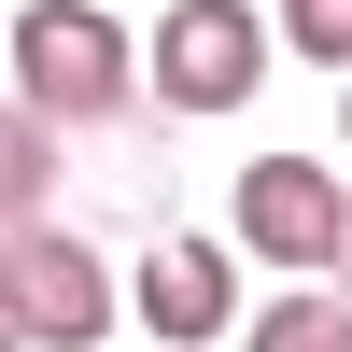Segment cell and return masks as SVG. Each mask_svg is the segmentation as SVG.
<instances>
[{"label":"cell","instance_id":"obj_2","mask_svg":"<svg viewBox=\"0 0 352 352\" xmlns=\"http://www.w3.org/2000/svg\"><path fill=\"white\" fill-rule=\"evenodd\" d=\"M0 296H14V352H99L113 338V268L85 240H56V226H14L0 240Z\"/></svg>","mask_w":352,"mask_h":352},{"label":"cell","instance_id":"obj_5","mask_svg":"<svg viewBox=\"0 0 352 352\" xmlns=\"http://www.w3.org/2000/svg\"><path fill=\"white\" fill-rule=\"evenodd\" d=\"M127 310H141L169 352H212V338H240V254H212V240H169V254H141Z\"/></svg>","mask_w":352,"mask_h":352},{"label":"cell","instance_id":"obj_9","mask_svg":"<svg viewBox=\"0 0 352 352\" xmlns=\"http://www.w3.org/2000/svg\"><path fill=\"white\" fill-rule=\"evenodd\" d=\"M324 282L352 296V184H338V254H324Z\"/></svg>","mask_w":352,"mask_h":352},{"label":"cell","instance_id":"obj_10","mask_svg":"<svg viewBox=\"0 0 352 352\" xmlns=\"http://www.w3.org/2000/svg\"><path fill=\"white\" fill-rule=\"evenodd\" d=\"M0 352H14V296H0Z\"/></svg>","mask_w":352,"mask_h":352},{"label":"cell","instance_id":"obj_8","mask_svg":"<svg viewBox=\"0 0 352 352\" xmlns=\"http://www.w3.org/2000/svg\"><path fill=\"white\" fill-rule=\"evenodd\" d=\"M282 43L310 71H352V0H282Z\"/></svg>","mask_w":352,"mask_h":352},{"label":"cell","instance_id":"obj_6","mask_svg":"<svg viewBox=\"0 0 352 352\" xmlns=\"http://www.w3.org/2000/svg\"><path fill=\"white\" fill-rule=\"evenodd\" d=\"M43 197H56V127L0 99V240H14V226H43Z\"/></svg>","mask_w":352,"mask_h":352},{"label":"cell","instance_id":"obj_3","mask_svg":"<svg viewBox=\"0 0 352 352\" xmlns=\"http://www.w3.org/2000/svg\"><path fill=\"white\" fill-rule=\"evenodd\" d=\"M268 85V14L254 0H169L155 28V99L169 113H240Z\"/></svg>","mask_w":352,"mask_h":352},{"label":"cell","instance_id":"obj_1","mask_svg":"<svg viewBox=\"0 0 352 352\" xmlns=\"http://www.w3.org/2000/svg\"><path fill=\"white\" fill-rule=\"evenodd\" d=\"M0 43H14V113H43L56 141H71V127H113L127 85H141L127 28H113L99 0H43V14H14Z\"/></svg>","mask_w":352,"mask_h":352},{"label":"cell","instance_id":"obj_7","mask_svg":"<svg viewBox=\"0 0 352 352\" xmlns=\"http://www.w3.org/2000/svg\"><path fill=\"white\" fill-rule=\"evenodd\" d=\"M240 352H352V296H338V282H324V296L296 282L282 310H254V324H240Z\"/></svg>","mask_w":352,"mask_h":352},{"label":"cell","instance_id":"obj_11","mask_svg":"<svg viewBox=\"0 0 352 352\" xmlns=\"http://www.w3.org/2000/svg\"><path fill=\"white\" fill-rule=\"evenodd\" d=\"M338 127H352V113H338Z\"/></svg>","mask_w":352,"mask_h":352},{"label":"cell","instance_id":"obj_4","mask_svg":"<svg viewBox=\"0 0 352 352\" xmlns=\"http://www.w3.org/2000/svg\"><path fill=\"white\" fill-rule=\"evenodd\" d=\"M240 254L310 282V268L338 254V169H324V155H254V169H240Z\"/></svg>","mask_w":352,"mask_h":352}]
</instances>
